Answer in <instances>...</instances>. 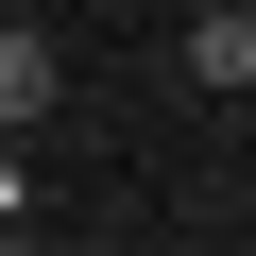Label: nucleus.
Wrapping results in <instances>:
<instances>
[{
	"mask_svg": "<svg viewBox=\"0 0 256 256\" xmlns=\"http://www.w3.org/2000/svg\"><path fill=\"white\" fill-rule=\"evenodd\" d=\"M188 86H205V102L256 86V0H205V18H188Z\"/></svg>",
	"mask_w": 256,
	"mask_h": 256,
	"instance_id": "2",
	"label": "nucleus"
},
{
	"mask_svg": "<svg viewBox=\"0 0 256 256\" xmlns=\"http://www.w3.org/2000/svg\"><path fill=\"white\" fill-rule=\"evenodd\" d=\"M0 222H18V137H0Z\"/></svg>",
	"mask_w": 256,
	"mask_h": 256,
	"instance_id": "3",
	"label": "nucleus"
},
{
	"mask_svg": "<svg viewBox=\"0 0 256 256\" xmlns=\"http://www.w3.org/2000/svg\"><path fill=\"white\" fill-rule=\"evenodd\" d=\"M52 102H68V68H52V34H34V18H0V137H34Z\"/></svg>",
	"mask_w": 256,
	"mask_h": 256,
	"instance_id": "1",
	"label": "nucleus"
}]
</instances>
